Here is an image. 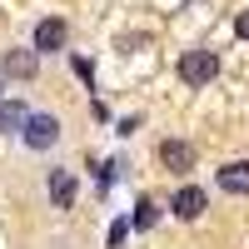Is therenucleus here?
<instances>
[{"label": "nucleus", "instance_id": "39448f33", "mask_svg": "<svg viewBox=\"0 0 249 249\" xmlns=\"http://www.w3.org/2000/svg\"><path fill=\"white\" fill-rule=\"evenodd\" d=\"M195 160H199V155H195L190 140H164V144H160V164H164L170 175H190Z\"/></svg>", "mask_w": 249, "mask_h": 249}, {"label": "nucleus", "instance_id": "423d86ee", "mask_svg": "<svg viewBox=\"0 0 249 249\" xmlns=\"http://www.w3.org/2000/svg\"><path fill=\"white\" fill-rule=\"evenodd\" d=\"M204 204H210V195H204L199 184H179L175 199H170V210H175L179 219H199V214H204Z\"/></svg>", "mask_w": 249, "mask_h": 249}, {"label": "nucleus", "instance_id": "9b49d317", "mask_svg": "<svg viewBox=\"0 0 249 249\" xmlns=\"http://www.w3.org/2000/svg\"><path fill=\"white\" fill-rule=\"evenodd\" d=\"M124 234H130V224H124V219H120V224H110V249H120V244H124Z\"/></svg>", "mask_w": 249, "mask_h": 249}, {"label": "nucleus", "instance_id": "1a4fd4ad", "mask_svg": "<svg viewBox=\"0 0 249 249\" xmlns=\"http://www.w3.org/2000/svg\"><path fill=\"white\" fill-rule=\"evenodd\" d=\"M25 120H30V110L20 105V100H0V135H20Z\"/></svg>", "mask_w": 249, "mask_h": 249}, {"label": "nucleus", "instance_id": "7ed1b4c3", "mask_svg": "<svg viewBox=\"0 0 249 249\" xmlns=\"http://www.w3.org/2000/svg\"><path fill=\"white\" fill-rule=\"evenodd\" d=\"M20 140H25L30 150H55L60 144V120L55 115H30L25 130H20Z\"/></svg>", "mask_w": 249, "mask_h": 249}, {"label": "nucleus", "instance_id": "f257e3e1", "mask_svg": "<svg viewBox=\"0 0 249 249\" xmlns=\"http://www.w3.org/2000/svg\"><path fill=\"white\" fill-rule=\"evenodd\" d=\"M214 75H219V55H214V50H184V55H179V80H184L190 90H204Z\"/></svg>", "mask_w": 249, "mask_h": 249}, {"label": "nucleus", "instance_id": "20e7f679", "mask_svg": "<svg viewBox=\"0 0 249 249\" xmlns=\"http://www.w3.org/2000/svg\"><path fill=\"white\" fill-rule=\"evenodd\" d=\"M0 75H10V80H35V75H40V55H35V45H15V50H5Z\"/></svg>", "mask_w": 249, "mask_h": 249}, {"label": "nucleus", "instance_id": "0eeeda50", "mask_svg": "<svg viewBox=\"0 0 249 249\" xmlns=\"http://www.w3.org/2000/svg\"><path fill=\"white\" fill-rule=\"evenodd\" d=\"M219 190L224 195H249V160H230V164H219Z\"/></svg>", "mask_w": 249, "mask_h": 249}, {"label": "nucleus", "instance_id": "f8f14e48", "mask_svg": "<svg viewBox=\"0 0 249 249\" xmlns=\"http://www.w3.org/2000/svg\"><path fill=\"white\" fill-rule=\"evenodd\" d=\"M234 35H239V40H249V10H239V20H234Z\"/></svg>", "mask_w": 249, "mask_h": 249}, {"label": "nucleus", "instance_id": "9d476101", "mask_svg": "<svg viewBox=\"0 0 249 249\" xmlns=\"http://www.w3.org/2000/svg\"><path fill=\"white\" fill-rule=\"evenodd\" d=\"M155 219H160V204H155L150 195H140V199H135V214H130V224H135V230H155Z\"/></svg>", "mask_w": 249, "mask_h": 249}, {"label": "nucleus", "instance_id": "6e6552de", "mask_svg": "<svg viewBox=\"0 0 249 249\" xmlns=\"http://www.w3.org/2000/svg\"><path fill=\"white\" fill-rule=\"evenodd\" d=\"M45 190H50V204H55V210H70V204H75V175H70V170H50Z\"/></svg>", "mask_w": 249, "mask_h": 249}, {"label": "nucleus", "instance_id": "f03ea898", "mask_svg": "<svg viewBox=\"0 0 249 249\" xmlns=\"http://www.w3.org/2000/svg\"><path fill=\"white\" fill-rule=\"evenodd\" d=\"M30 45H35V55H60V50L70 45V25H65L60 15H45V20L35 25V40H30Z\"/></svg>", "mask_w": 249, "mask_h": 249}, {"label": "nucleus", "instance_id": "ddd939ff", "mask_svg": "<svg viewBox=\"0 0 249 249\" xmlns=\"http://www.w3.org/2000/svg\"><path fill=\"white\" fill-rule=\"evenodd\" d=\"M0 85H5V75H0Z\"/></svg>", "mask_w": 249, "mask_h": 249}]
</instances>
